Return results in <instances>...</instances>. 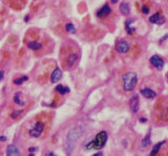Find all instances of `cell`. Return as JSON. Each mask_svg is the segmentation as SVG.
<instances>
[{
    "label": "cell",
    "mask_w": 168,
    "mask_h": 156,
    "mask_svg": "<svg viewBox=\"0 0 168 156\" xmlns=\"http://www.w3.org/2000/svg\"><path fill=\"white\" fill-rule=\"evenodd\" d=\"M81 135H82V130L79 127L74 128V129H71V130L69 131V133H68L67 136H66V141H65V150L68 155L71 153V151L74 150L77 141H78L79 138L81 137Z\"/></svg>",
    "instance_id": "1"
},
{
    "label": "cell",
    "mask_w": 168,
    "mask_h": 156,
    "mask_svg": "<svg viewBox=\"0 0 168 156\" xmlns=\"http://www.w3.org/2000/svg\"><path fill=\"white\" fill-rule=\"evenodd\" d=\"M106 141H107V133H106V131H100L96 135L94 141L87 143L86 149L87 150H90V149H96V150L102 149L105 146Z\"/></svg>",
    "instance_id": "2"
},
{
    "label": "cell",
    "mask_w": 168,
    "mask_h": 156,
    "mask_svg": "<svg viewBox=\"0 0 168 156\" xmlns=\"http://www.w3.org/2000/svg\"><path fill=\"white\" fill-rule=\"evenodd\" d=\"M123 88L127 91H130L136 87V82H138V77L136 73L134 71H129L123 76Z\"/></svg>",
    "instance_id": "3"
},
{
    "label": "cell",
    "mask_w": 168,
    "mask_h": 156,
    "mask_svg": "<svg viewBox=\"0 0 168 156\" xmlns=\"http://www.w3.org/2000/svg\"><path fill=\"white\" fill-rule=\"evenodd\" d=\"M43 130H44V125H43V123L41 122H37L35 124L34 128L31 129L29 131V135L32 137H40L42 135V133H43Z\"/></svg>",
    "instance_id": "4"
},
{
    "label": "cell",
    "mask_w": 168,
    "mask_h": 156,
    "mask_svg": "<svg viewBox=\"0 0 168 156\" xmlns=\"http://www.w3.org/2000/svg\"><path fill=\"white\" fill-rule=\"evenodd\" d=\"M129 43L126 40H120V41L117 43V46H116V49L119 54H125L129 50Z\"/></svg>",
    "instance_id": "5"
},
{
    "label": "cell",
    "mask_w": 168,
    "mask_h": 156,
    "mask_svg": "<svg viewBox=\"0 0 168 156\" xmlns=\"http://www.w3.org/2000/svg\"><path fill=\"white\" fill-rule=\"evenodd\" d=\"M150 63H151V65L153 66V67H155L157 69H162L163 67H164V60H163L162 58L159 57V56H152L151 58H150Z\"/></svg>",
    "instance_id": "6"
},
{
    "label": "cell",
    "mask_w": 168,
    "mask_h": 156,
    "mask_svg": "<svg viewBox=\"0 0 168 156\" xmlns=\"http://www.w3.org/2000/svg\"><path fill=\"white\" fill-rule=\"evenodd\" d=\"M149 22L152 24H163L165 22V18L162 14L155 13L149 17Z\"/></svg>",
    "instance_id": "7"
},
{
    "label": "cell",
    "mask_w": 168,
    "mask_h": 156,
    "mask_svg": "<svg viewBox=\"0 0 168 156\" xmlns=\"http://www.w3.org/2000/svg\"><path fill=\"white\" fill-rule=\"evenodd\" d=\"M110 13H111L110 6L108 4H104L102 8L97 12V17L98 18H104V17H107Z\"/></svg>",
    "instance_id": "8"
},
{
    "label": "cell",
    "mask_w": 168,
    "mask_h": 156,
    "mask_svg": "<svg viewBox=\"0 0 168 156\" xmlns=\"http://www.w3.org/2000/svg\"><path fill=\"white\" fill-rule=\"evenodd\" d=\"M129 107H130L131 111L134 112V113L138 112V110H139V98H138L136 94L130 99V101H129Z\"/></svg>",
    "instance_id": "9"
},
{
    "label": "cell",
    "mask_w": 168,
    "mask_h": 156,
    "mask_svg": "<svg viewBox=\"0 0 168 156\" xmlns=\"http://www.w3.org/2000/svg\"><path fill=\"white\" fill-rule=\"evenodd\" d=\"M62 78V71L59 67H56L54 69V71L52 72V76H50V80H52V83H56L58 81H60Z\"/></svg>",
    "instance_id": "10"
},
{
    "label": "cell",
    "mask_w": 168,
    "mask_h": 156,
    "mask_svg": "<svg viewBox=\"0 0 168 156\" xmlns=\"http://www.w3.org/2000/svg\"><path fill=\"white\" fill-rule=\"evenodd\" d=\"M140 92H141L142 95L144 96V98H146V99H153V98L157 96L155 91H153L150 88H143V89H141Z\"/></svg>",
    "instance_id": "11"
},
{
    "label": "cell",
    "mask_w": 168,
    "mask_h": 156,
    "mask_svg": "<svg viewBox=\"0 0 168 156\" xmlns=\"http://www.w3.org/2000/svg\"><path fill=\"white\" fill-rule=\"evenodd\" d=\"M6 156H20L19 151L15 145H10L6 150Z\"/></svg>",
    "instance_id": "12"
},
{
    "label": "cell",
    "mask_w": 168,
    "mask_h": 156,
    "mask_svg": "<svg viewBox=\"0 0 168 156\" xmlns=\"http://www.w3.org/2000/svg\"><path fill=\"white\" fill-rule=\"evenodd\" d=\"M23 94L22 92H16L14 95V102L16 104H18L19 106H24V101H23Z\"/></svg>",
    "instance_id": "13"
},
{
    "label": "cell",
    "mask_w": 168,
    "mask_h": 156,
    "mask_svg": "<svg viewBox=\"0 0 168 156\" xmlns=\"http://www.w3.org/2000/svg\"><path fill=\"white\" fill-rule=\"evenodd\" d=\"M120 12L123 15H128L130 13V6L127 2H122L120 5Z\"/></svg>",
    "instance_id": "14"
},
{
    "label": "cell",
    "mask_w": 168,
    "mask_h": 156,
    "mask_svg": "<svg viewBox=\"0 0 168 156\" xmlns=\"http://www.w3.org/2000/svg\"><path fill=\"white\" fill-rule=\"evenodd\" d=\"M27 47L32 50H38L41 48L42 45H41V43H39V42H37V41H31L27 43Z\"/></svg>",
    "instance_id": "15"
},
{
    "label": "cell",
    "mask_w": 168,
    "mask_h": 156,
    "mask_svg": "<svg viewBox=\"0 0 168 156\" xmlns=\"http://www.w3.org/2000/svg\"><path fill=\"white\" fill-rule=\"evenodd\" d=\"M132 21H134L132 19H128V20H126V23H125V29L129 35H132L134 31H136V29H134V27H131Z\"/></svg>",
    "instance_id": "16"
},
{
    "label": "cell",
    "mask_w": 168,
    "mask_h": 156,
    "mask_svg": "<svg viewBox=\"0 0 168 156\" xmlns=\"http://www.w3.org/2000/svg\"><path fill=\"white\" fill-rule=\"evenodd\" d=\"M77 60H78V55H77V54H71V55L68 56L67 60H66L67 65L68 66H73L74 64L77 62Z\"/></svg>",
    "instance_id": "17"
},
{
    "label": "cell",
    "mask_w": 168,
    "mask_h": 156,
    "mask_svg": "<svg viewBox=\"0 0 168 156\" xmlns=\"http://www.w3.org/2000/svg\"><path fill=\"white\" fill-rule=\"evenodd\" d=\"M164 143H165V141H161V143H158L157 145H155V146L152 148V150H151V152H150L149 156H155V155H157L158 152L160 151L161 147L164 145Z\"/></svg>",
    "instance_id": "18"
},
{
    "label": "cell",
    "mask_w": 168,
    "mask_h": 156,
    "mask_svg": "<svg viewBox=\"0 0 168 156\" xmlns=\"http://www.w3.org/2000/svg\"><path fill=\"white\" fill-rule=\"evenodd\" d=\"M56 90L61 94H65L67 93V92H69V88H68V87H64V86L62 85H58L57 87H56Z\"/></svg>",
    "instance_id": "19"
},
{
    "label": "cell",
    "mask_w": 168,
    "mask_h": 156,
    "mask_svg": "<svg viewBox=\"0 0 168 156\" xmlns=\"http://www.w3.org/2000/svg\"><path fill=\"white\" fill-rule=\"evenodd\" d=\"M149 145H150V132L148 133L144 137V139L142 141V147H143V148H146V147H148Z\"/></svg>",
    "instance_id": "20"
},
{
    "label": "cell",
    "mask_w": 168,
    "mask_h": 156,
    "mask_svg": "<svg viewBox=\"0 0 168 156\" xmlns=\"http://www.w3.org/2000/svg\"><path fill=\"white\" fill-rule=\"evenodd\" d=\"M27 80H29V78L26 76L21 77V78H18V79H16V80H14V84H15V85H21V84L24 83V82Z\"/></svg>",
    "instance_id": "21"
},
{
    "label": "cell",
    "mask_w": 168,
    "mask_h": 156,
    "mask_svg": "<svg viewBox=\"0 0 168 156\" xmlns=\"http://www.w3.org/2000/svg\"><path fill=\"white\" fill-rule=\"evenodd\" d=\"M65 29L67 33H73V34H75L76 33V29H75V26L73 25V23H67L65 25Z\"/></svg>",
    "instance_id": "22"
},
{
    "label": "cell",
    "mask_w": 168,
    "mask_h": 156,
    "mask_svg": "<svg viewBox=\"0 0 168 156\" xmlns=\"http://www.w3.org/2000/svg\"><path fill=\"white\" fill-rule=\"evenodd\" d=\"M20 113H21V111H14L10 116H12V118H17V117L20 115Z\"/></svg>",
    "instance_id": "23"
},
{
    "label": "cell",
    "mask_w": 168,
    "mask_h": 156,
    "mask_svg": "<svg viewBox=\"0 0 168 156\" xmlns=\"http://www.w3.org/2000/svg\"><path fill=\"white\" fill-rule=\"evenodd\" d=\"M142 10H143V13H144V14H148V13H149V10H148V8H146L145 5H143Z\"/></svg>",
    "instance_id": "24"
},
{
    "label": "cell",
    "mask_w": 168,
    "mask_h": 156,
    "mask_svg": "<svg viewBox=\"0 0 168 156\" xmlns=\"http://www.w3.org/2000/svg\"><path fill=\"white\" fill-rule=\"evenodd\" d=\"M3 77H4V71H0V82H1V80L3 79Z\"/></svg>",
    "instance_id": "25"
},
{
    "label": "cell",
    "mask_w": 168,
    "mask_h": 156,
    "mask_svg": "<svg viewBox=\"0 0 168 156\" xmlns=\"http://www.w3.org/2000/svg\"><path fill=\"white\" fill-rule=\"evenodd\" d=\"M6 141L5 136H0V141Z\"/></svg>",
    "instance_id": "26"
},
{
    "label": "cell",
    "mask_w": 168,
    "mask_h": 156,
    "mask_svg": "<svg viewBox=\"0 0 168 156\" xmlns=\"http://www.w3.org/2000/svg\"><path fill=\"white\" fill-rule=\"evenodd\" d=\"M36 150H37V149L35 148V147H32V148H29V152H34V151H36Z\"/></svg>",
    "instance_id": "27"
},
{
    "label": "cell",
    "mask_w": 168,
    "mask_h": 156,
    "mask_svg": "<svg viewBox=\"0 0 168 156\" xmlns=\"http://www.w3.org/2000/svg\"><path fill=\"white\" fill-rule=\"evenodd\" d=\"M92 156H103V154L101 153V152H99V153H96L94 155H92Z\"/></svg>",
    "instance_id": "28"
},
{
    "label": "cell",
    "mask_w": 168,
    "mask_h": 156,
    "mask_svg": "<svg viewBox=\"0 0 168 156\" xmlns=\"http://www.w3.org/2000/svg\"><path fill=\"white\" fill-rule=\"evenodd\" d=\"M46 156H57V155H56V154H54V153H52V152H50V153L46 154Z\"/></svg>",
    "instance_id": "29"
},
{
    "label": "cell",
    "mask_w": 168,
    "mask_h": 156,
    "mask_svg": "<svg viewBox=\"0 0 168 156\" xmlns=\"http://www.w3.org/2000/svg\"><path fill=\"white\" fill-rule=\"evenodd\" d=\"M29 16H25V18H24V21H25V22H27V21H29Z\"/></svg>",
    "instance_id": "30"
},
{
    "label": "cell",
    "mask_w": 168,
    "mask_h": 156,
    "mask_svg": "<svg viewBox=\"0 0 168 156\" xmlns=\"http://www.w3.org/2000/svg\"><path fill=\"white\" fill-rule=\"evenodd\" d=\"M140 120L141 122H146V118H140Z\"/></svg>",
    "instance_id": "31"
},
{
    "label": "cell",
    "mask_w": 168,
    "mask_h": 156,
    "mask_svg": "<svg viewBox=\"0 0 168 156\" xmlns=\"http://www.w3.org/2000/svg\"><path fill=\"white\" fill-rule=\"evenodd\" d=\"M111 2H113V3H117V2H118V0H111Z\"/></svg>",
    "instance_id": "32"
},
{
    "label": "cell",
    "mask_w": 168,
    "mask_h": 156,
    "mask_svg": "<svg viewBox=\"0 0 168 156\" xmlns=\"http://www.w3.org/2000/svg\"><path fill=\"white\" fill-rule=\"evenodd\" d=\"M29 156H34V154H29Z\"/></svg>",
    "instance_id": "33"
},
{
    "label": "cell",
    "mask_w": 168,
    "mask_h": 156,
    "mask_svg": "<svg viewBox=\"0 0 168 156\" xmlns=\"http://www.w3.org/2000/svg\"><path fill=\"white\" fill-rule=\"evenodd\" d=\"M167 80H168V75H167Z\"/></svg>",
    "instance_id": "34"
}]
</instances>
